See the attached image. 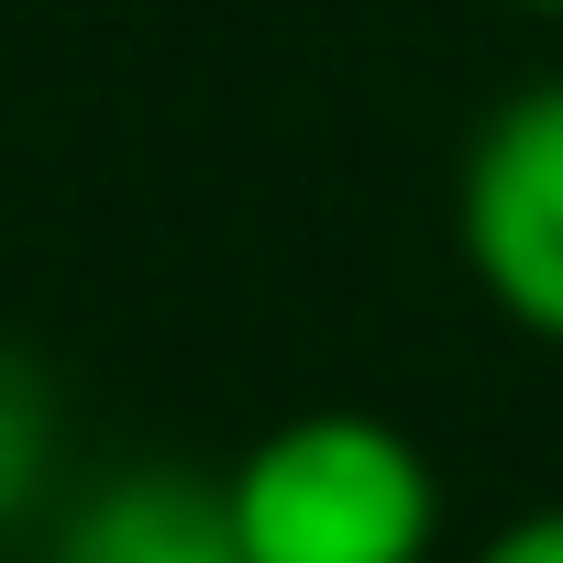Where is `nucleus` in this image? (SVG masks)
<instances>
[{"label": "nucleus", "mask_w": 563, "mask_h": 563, "mask_svg": "<svg viewBox=\"0 0 563 563\" xmlns=\"http://www.w3.org/2000/svg\"><path fill=\"white\" fill-rule=\"evenodd\" d=\"M453 254L475 299L563 354V78H519L453 177Z\"/></svg>", "instance_id": "2"}, {"label": "nucleus", "mask_w": 563, "mask_h": 563, "mask_svg": "<svg viewBox=\"0 0 563 563\" xmlns=\"http://www.w3.org/2000/svg\"><path fill=\"white\" fill-rule=\"evenodd\" d=\"M221 497H232L243 563H431L442 541V475L376 409L276 420L221 475Z\"/></svg>", "instance_id": "1"}, {"label": "nucleus", "mask_w": 563, "mask_h": 563, "mask_svg": "<svg viewBox=\"0 0 563 563\" xmlns=\"http://www.w3.org/2000/svg\"><path fill=\"white\" fill-rule=\"evenodd\" d=\"M45 563H243V530H232L221 475L122 464V475H100V486L56 519Z\"/></svg>", "instance_id": "3"}, {"label": "nucleus", "mask_w": 563, "mask_h": 563, "mask_svg": "<svg viewBox=\"0 0 563 563\" xmlns=\"http://www.w3.org/2000/svg\"><path fill=\"white\" fill-rule=\"evenodd\" d=\"M497 12H519V23H563V0H497Z\"/></svg>", "instance_id": "6"}, {"label": "nucleus", "mask_w": 563, "mask_h": 563, "mask_svg": "<svg viewBox=\"0 0 563 563\" xmlns=\"http://www.w3.org/2000/svg\"><path fill=\"white\" fill-rule=\"evenodd\" d=\"M56 486V387L23 343H0V530L34 519Z\"/></svg>", "instance_id": "4"}, {"label": "nucleus", "mask_w": 563, "mask_h": 563, "mask_svg": "<svg viewBox=\"0 0 563 563\" xmlns=\"http://www.w3.org/2000/svg\"><path fill=\"white\" fill-rule=\"evenodd\" d=\"M464 563H563V497H541V508H519L508 530H486Z\"/></svg>", "instance_id": "5"}]
</instances>
